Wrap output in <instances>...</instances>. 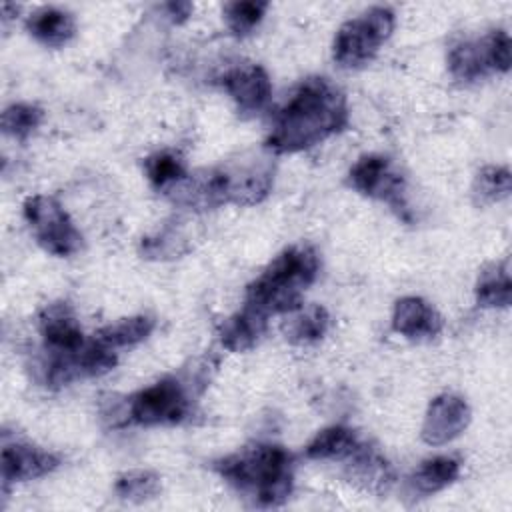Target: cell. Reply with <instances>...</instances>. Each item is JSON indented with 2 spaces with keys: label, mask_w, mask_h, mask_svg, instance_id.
<instances>
[{
  "label": "cell",
  "mask_w": 512,
  "mask_h": 512,
  "mask_svg": "<svg viewBox=\"0 0 512 512\" xmlns=\"http://www.w3.org/2000/svg\"><path fill=\"white\" fill-rule=\"evenodd\" d=\"M342 462L346 478L368 492L386 494L394 484V470L390 462L366 442H360Z\"/></svg>",
  "instance_id": "obj_14"
},
{
  "label": "cell",
  "mask_w": 512,
  "mask_h": 512,
  "mask_svg": "<svg viewBox=\"0 0 512 512\" xmlns=\"http://www.w3.org/2000/svg\"><path fill=\"white\" fill-rule=\"evenodd\" d=\"M512 190V176L506 166H484L472 182V202L476 206H490L504 200Z\"/></svg>",
  "instance_id": "obj_24"
},
{
  "label": "cell",
  "mask_w": 512,
  "mask_h": 512,
  "mask_svg": "<svg viewBox=\"0 0 512 512\" xmlns=\"http://www.w3.org/2000/svg\"><path fill=\"white\" fill-rule=\"evenodd\" d=\"M268 328V318L242 306L236 314L226 318L218 330L220 342L230 352H246L258 344Z\"/></svg>",
  "instance_id": "obj_17"
},
{
  "label": "cell",
  "mask_w": 512,
  "mask_h": 512,
  "mask_svg": "<svg viewBox=\"0 0 512 512\" xmlns=\"http://www.w3.org/2000/svg\"><path fill=\"white\" fill-rule=\"evenodd\" d=\"M188 242L184 234L178 228L166 226L162 232L156 236L142 238V254L146 258H156V260H166V258H178L188 250Z\"/></svg>",
  "instance_id": "obj_28"
},
{
  "label": "cell",
  "mask_w": 512,
  "mask_h": 512,
  "mask_svg": "<svg viewBox=\"0 0 512 512\" xmlns=\"http://www.w3.org/2000/svg\"><path fill=\"white\" fill-rule=\"evenodd\" d=\"M320 272V256L308 244L282 250L258 278L246 286L244 306L270 318L296 310Z\"/></svg>",
  "instance_id": "obj_4"
},
{
  "label": "cell",
  "mask_w": 512,
  "mask_h": 512,
  "mask_svg": "<svg viewBox=\"0 0 512 512\" xmlns=\"http://www.w3.org/2000/svg\"><path fill=\"white\" fill-rule=\"evenodd\" d=\"M218 476L252 506L284 504L294 488V456L280 444L256 442L214 462Z\"/></svg>",
  "instance_id": "obj_3"
},
{
  "label": "cell",
  "mask_w": 512,
  "mask_h": 512,
  "mask_svg": "<svg viewBox=\"0 0 512 512\" xmlns=\"http://www.w3.org/2000/svg\"><path fill=\"white\" fill-rule=\"evenodd\" d=\"M164 10H166V16L174 24H180V22L188 20V16L192 14L194 6L190 2H168V4H164Z\"/></svg>",
  "instance_id": "obj_29"
},
{
  "label": "cell",
  "mask_w": 512,
  "mask_h": 512,
  "mask_svg": "<svg viewBox=\"0 0 512 512\" xmlns=\"http://www.w3.org/2000/svg\"><path fill=\"white\" fill-rule=\"evenodd\" d=\"M282 332L292 344H314L324 338L328 330V312L320 304H300L296 310L284 314Z\"/></svg>",
  "instance_id": "obj_19"
},
{
  "label": "cell",
  "mask_w": 512,
  "mask_h": 512,
  "mask_svg": "<svg viewBox=\"0 0 512 512\" xmlns=\"http://www.w3.org/2000/svg\"><path fill=\"white\" fill-rule=\"evenodd\" d=\"M60 466V456L28 442H4L0 454V476L4 490L8 484L42 478Z\"/></svg>",
  "instance_id": "obj_12"
},
{
  "label": "cell",
  "mask_w": 512,
  "mask_h": 512,
  "mask_svg": "<svg viewBox=\"0 0 512 512\" xmlns=\"http://www.w3.org/2000/svg\"><path fill=\"white\" fill-rule=\"evenodd\" d=\"M348 184L362 196L386 202L402 220L410 222V208L406 204V182L388 156H360L348 170Z\"/></svg>",
  "instance_id": "obj_9"
},
{
  "label": "cell",
  "mask_w": 512,
  "mask_h": 512,
  "mask_svg": "<svg viewBox=\"0 0 512 512\" xmlns=\"http://www.w3.org/2000/svg\"><path fill=\"white\" fill-rule=\"evenodd\" d=\"M38 330L44 340V350L52 354H70L84 346L82 328L66 302L48 304L38 316Z\"/></svg>",
  "instance_id": "obj_13"
},
{
  "label": "cell",
  "mask_w": 512,
  "mask_h": 512,
  "mask_svg": "<svg viewBox=\"0 0 512 512\" xmlns=\"http://www.w3.org/2000/svg\"><path fill=\"white\" fill-rule=\"evenodd\" d=\"M264 148L248 150L214 166L224 204L252 206L262 202L274 184V160Z\"/></svg>",
  "instance_id": "obj_6"
},
{
  "label": "cell",
  "mask_w": 512,
  "mask_h": 512,
  "mask_svg": "<svg viewBox=\"0 0 512 512\" xmlns=\"http://www.w3.org/2000/svg\"><path fill=\"white\" fill-rule=\"evenodd\" d=\"M144 172L152 188H156L160 194H168L186 174V162L178 152L172 150H158L144 160Z\"/></svg>",
  "instance_id": "obj_22"
},
{
  "label": "cell",
  "mask_w": 512,
  "mask_h": 512,
  "mask_svg": "<svg viewBox=\"0 0 512 512\" xmlns=\"http://www.w3.org/2000/svg\"><path fill=\"white\" fill-rule=\"evenodd\" d=\"M460 476V462L452 456H432L426 458L408 478L406 488L412 498H426L432 496Z\"/></svg>",
  "instance_id": "obj_16"
},
{
  "label": "cell",
  "mask_w": 512,
  "mask_h": 512,
  "mask_svg": "<svg viewBox=\"0 0 512 512\" xmlns=\"http://www.w3.org/2000/svg\"><path fill=\"white\" fill-rule=\"evenodd\" d=\"M154 326H156V322L152 316L138 314V316L122 318L118 322H112V324L100 328L96 338L114 350L126 348V346H134V344L146 340L152 334Z\"/></svg>",
  "instance_id": "obj_23"
},
{
  "label": "cell",
  "mask_w": 512,
  "mask_h": 512,
  "mask_svg": "<svg viewBox=\"0 0 512 512\" xmlns=\"http://www.w3.org/2000/svg\"><path fill=\"white\" fill-rule=\"evenodd\" d=\"M362 440L358 434L342 424L328 426L320 430L304 448L308 460H344Z\"/></svg>",
  "instance_id": "obj_21"
},
{
  "label": "cell",
  "mask_w": 512,
  "mask_h": 512,
  "mask_svg": "<svg viewBox=\"0 0 512 512\" xmlns=\"http://www.w3.org/2000/svg\"><path fill=\"white\" fill-rule=\"evenodd\" d=\"M474 296L482 308H506L512 300V278L508 260L492 262L478 274Z\"/></svg>",
  "instance_id": "obj_20"
},
{
  "label": "cell",
  "mask_w": 512,
  "mask_h": 512,
  "mask_svg": "<svg viewBox=\"0 0 512 512\" xmlns=\"http://www.w3.org/2000/svg\"><path fill=\"white\" fill-rule=\"evenodd\" d=\"M448 70L456 80L476 82L490 72L510 70V38L498 28L482 38H462L448 48Z\"/></svg>",
  "instance_id": "obj_7"
},
{
  "label": "cell",
  "mask_w": 512,
  "mask_h": 512,
  "mask_svg": "<svg viewBox=\"0 0 512 512\" xmlns=\"http://www.w3.org/2000/svg\"><path fill=\"white\" fill-rule=\"evenodd\" d=\"M468 424V402L458 394H440L428 404L420 436L430 446H444L458 438Z\"/></svg>",
  "instance_id": "obj_11"
},
{
  "label": "cell",
  "mask_w": 512,
  "mask_h": 512,
  "mask_svg": "<svg viewBox=\"0 0 512 512\" xmlns=\"http://www.w3.org/2000/svg\"><path fill=\"white\" fill-rule=\"evenodd\" d=\"M42 118H44L42 108H38L34 104L18 102V104H10L4 108L0 126L6 136H12L16 140H26L40 126Z\"/></svg>",
  "instance_id": "obj_26"
},
{
  "label": "cell",
  "mask_w": 512,
  "mask_h": 512,
  "mask_svg": "<svg viewBox=\"0 0 512 512\" xmlns=\"http://www.w3.org/2000/svg\"><path fill=\"white\" fill-rule=\"evenodd\" d=\"M218 82L222 90L232 98L240 116L260 114L272 96V82L268 72L254 62L228 68Z\"/></svg>",
  "instance_id": "obj_10"
},
{
  "label": "cell",
  "mask_w": 512,
  "mask_h": 512,
  "mask_svg": "<svg viewBox=\"0 0 512 512\" xmlns=\"http://www.w3.org/2000/svg\"><path fill=\"white\" fill-rule=\"evenodd\" d=\"M348 120L344 92L328 78L312 76L276 112L264 148L272 154L302 152L342 132Z\"/></svg>",
  "instance_id": "obj_1"
},
{
  "label": "cell",
  "mask_w": 512,
  "mask_h": 512,
  "mask_svg": "<svg viewBox=\"0 0 512 512\" xmlns=\"http://www.w3.org/2000/svg\"><path fill=\"white\" fill-rule=\"evenodd\" d=\"M114 492L126 502H146L160 492V476L150 470H128L116 478Z\"/></svg>",
  "instance_id": "obj_25"
},
{
  "label": "cell",
  "mask_w": 512,
  "mask_h": 512,
  "mask_svg": "<svg viewBox=\"0 0 512 512\" xmlns=\"http://www.w3.org/2000/svg\"><path fill=\"white\" fill-rule=\"evenodd\" d=\"M208 368L210 362L196 360L192 368L164 376L124 400H112L110 410H102V416L112 426L180 424L190 416L194 398L206 388L210 380Z\"/></svg>",
  "instance_id": "obj_2"
},
{
  "label": "cell",
  "mask_w": 512,
  "mask_h": 512,
  "mask_svg": "<svg viewBox=\"0 0 512 512\" xmlns=\"http://www.w3.org/2000/svg\"><path fill=\"white\" fill-rule=\"evenodd\" d=\"M394 12L386 6H372L356 18L346 20L332 44V58L342 68H362L374 60L380 46L394 30Z\"/></svg>",
  "instance_id": "obj_5"
},
{
  "label": "cell",
  "mask_w": 512,
  "mask_h": 512,
  "mask_svg": "<svg viewBox=\"0 0 512 512\" xmlns=\"http://www.w3.org/2000/svg\"><path fill=\"white\" fill-rule=\"evenodd\" d=\"M444 320L438 310L420 296L398 298L392 310V328L410 340H428L442 332Z\"/></svg>",
  "instance_id": "obj_15"
},
{
  "label": "cell",
  "mask_w": 512,
  "mask_h": 512,
  "mask_svg": "<svg viewBox=\"0 0 512 512\" xmlns=\"http://www.w3.org/2000/svg\"><path fill=\"white\" fill-rule=\"evenodd\" d=\"M26 28L40 44L50 48H60L68 44L76 34L74 16L54 6H42L34 10L26 20Z\"/></svg>",
  "instance_id": "obj_18"
},
{
  "label": "cell",
  "mask_w": 512,
  "mask_h": 512,
  "mask_svg": "<svg viewBox=\"0 0 512 512\" xmlns=\"http://www.w3.org/2000/svg\"><path fill=\"white\" fill-rule=\"evenodd\" d=\"M266 10H268V2H260V0L228 2L224 6V20L232 30V34L246 36L260 24Z\"/></svg>",
  "instance_id": "obj_27"
},
{
  "label": "cell",
  "mask_w": 512,
  "mask_h": 512,
  "mask_svg": "<svg viewBox=\"0 0 512 512\" xmlns=\"http://www.w3.org/2000/svg\"><path fill=\"white\" fill-rule=\"evenodd\" d=\"M22 212L36 242L48 254L66 258L82 248L80 230L54 196L34 194L26 198Z\"/></svg>",
  "instance_id": "obj_8"
}]
</instances>
